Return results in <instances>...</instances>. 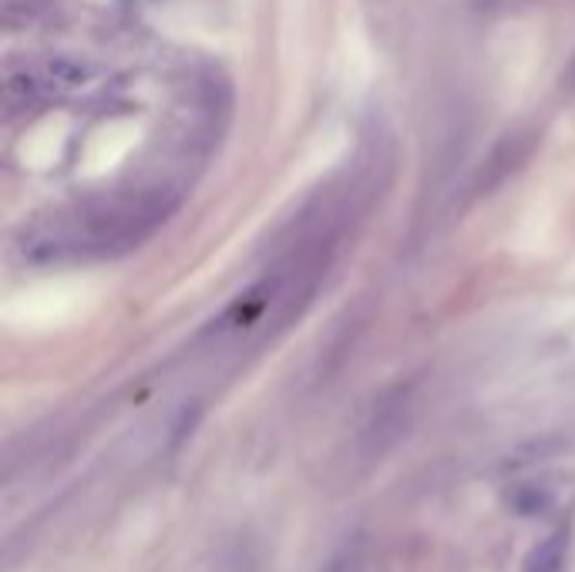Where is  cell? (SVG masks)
<instances>
[{
  "instance_id": "cell-1",
  "label": "cell",
  "mask_w": 575,
  "mask_h": 572,
  "mask_svg": "<svg viewBox=\"0 0 575 572\" xmlns=\"http://www.w3.org/2000/svg\"><path fill=\"white\" fill-rule=\"evenodd\" d=\"M528 152H532V135H509V139H504V142L491 152V158L485 162L482 176H478V192H488V189H495L498 182L509 179L515 168L528 158Z\"/></svg>"
},
{
  "instance_id": "cell-2",
  "label": "cell",
  "mask_w": 575,
  "mask_h": 572,
  "mask_svg": "<svg viewBox=\"0 0 575 572\" xmlns=\"http://www.w3.org/2000/svg\"><path fill=\"white\" fill-rule=\"evenodd\" d=\"M565 556H568V529H555L538 546H532V552L525 556L522 572H562L565 569Z\"/></svg>"
},
{
  "instance_id": "cell-3",
  "label": "cell",
  "mask_w": 575,
  "mask_h": 572,
  "mask_svg": "<svg viewBox=\"0 0 575 572\" xmlns=\"http://www.w3.org/2000/svg\"><path fill=\"white\" fill-rule=\"evenodd\" d=\"M363 559H367V535L350 532L347 538H341V546L327 556L323 572H360Z\"/></svg>"
},
{
  "instance_id": "cell-4",
  "label": "cell",
  "mask_w": 575,
  "mask_h": 572,
  "mask_svg": "<svg viewBox=\"0 0 575 572\" xmlns=\"http://www.w3.org/2000/svg\"><path fill=\"white\" fill-rule=\"evenodd\" d=\"M549 505V492L546 488H522L515 495V509L525 512V516H535V512H546Z\"/></svg>"
},
{
  "instance_id": "cell-5",
  "label": "cell",
  "mask_w": 575,
  "mask_h": 572,
  "mask_svg": "<svg viewBox=\"0 0 575 572\" xmlns=\"http://www.w3.org/2000/svg\"><path fill=\"white\" fill-rule=\"evenodd\" d=\"M565 81L575 88V58H572V64H568V72H565Z\"/></svg>"
}]
</instances>
